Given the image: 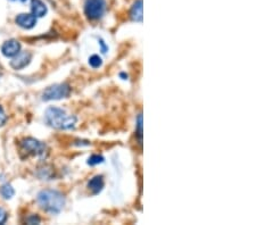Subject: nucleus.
Wrapping results in <instances>:
<instances>
[{
  "label": "nucleus",
  "mask_w": 256,
  "mask_h": 225,
  "mask_svg": "<svg viewBox=\"0 0 256 225\" xmlns=\"http://www.w3.org/2000/svg\"><path fill=\"white\" fill-rule=\"evenodd\" d=\"M45 119L47 124L58 130H71L77 125L78 119L74 115H68L64 109L58 107H49L46 110Z\"/></svg>",
  "instance_id": "nucleus-1"
},
{
  "label": "nucleus",
  "mask_w": 256,
  "mask_h": 225,
  "mask_svg": "<svg viewBox=\"0 0 256 225\" xmlns=\"http://www.w3.org/2000/svg\"><path fill=\"white\" fill-rule=\"evenodd\" d=\"M37 201L39 206L49 214H58L65 206L64 196L57 190H42L39 192Z\"/></svg>",
  "instance_id": "nucleus-2"
},
{
  "label": "nucleus",
  "mask_w": 256,
  "mask_h": 225,
  "mask_svg": "<svg viewBox=\"0 0 256 225\" xmlns=\"http://www.w3.org/2000/svg\"><path fill=\"white\" fill-rule=\"evenodd\" d=\"M21 147V152L27 157L33 156V157H39L40 159L46 158L47 156V147L43 142L37 140L34 138H25L21 141L20 144Z\"/></svg>",
  "instance_id": "nucleus-3"
},
{
  "label": "nucleus",
  "mask_w": 256,
  "mask_h": 225,
  "mask_svg": "<svg viewBox=\"0 0 256 225\" xmlns=\"http://www.w3.org/2000/svg\"><path fill=\"white\" fill-rule=\"evenodd\" d=\"M71 95V88L66 83L54 84L52 87H48L42 92L43 101H52V100H60L64 98H68Z\"/></svg>",
  "instance_id": "nucleus-4"
},
{
  "label": "nucleus",
  "mask_w": 256,
  "mask_h": 225,
  "mask_svg": "<svg viewBox=\"0 0 256 225\" xmlns=\"http://www.w3.org/2000/svg\"><path fill=\"white\" fill-rule=\"evenodd\" d=\"M106 10V0H85V13L91 21L102 19Z\"/></svg>",
  "instance_id": "nucleus-5"
},
{
  "label": "nucleus",
  "mask_w": 256,
  "mask_h": 225,
  "mask_svg": "<svg viewBox=\"0 0 256 225\" xmlns=\"http://www.w3.org/2000/svg\"><path fill=\"white\" fill-rule=\"evenodd\" d=\"M31 59H32L31 52L20 51L16 56L13 57L12 60H10V66L16 71L23 70L24 67H27L28 64H30Z\"/></svg>",
  "instance_id": "nucleus-6"
},
{
  "label": "nucleus",
  "mask_w": 256,
  "mask_h": 225,
  "mask_svg": "<svg viewBox=\"0 0 256 225\" xmlns=\"http://www.w3.org/2000/svg\"><path fill=\"white\" fill-rule=\"evenodd\" d=\"M21 51V44L15 39H10L3 42L1 46V52L5 57L8 58H13L14 56H16L17 53Z\"/></svg>",
  "instance_id": "nucleus-7"
},
{
  "label": "nucleus",
  "mask_w": 256,
  "mask_h": 225,
  "mask_svg": "<svg viewBox=\"0 0 256 225\" xmlns=\"http://www.w3.org/2000/svg\"><path fill=\"white\" fill-rule=\"evenodd\" d=\"M37 21L38 19L33 15V14H27V13L19 14L15 19L16 24L19 25L20 27L25 28V30H31V28H33L35 26V24H37Z\"/></svg>",
  "instance_id": "nucleus-8"
},
{
  "label": "nucleus",
  "mask_w": 256,
  "mask_h": 225,
  "mask_svg": "<svg viewBox=\"0 0 256 225\" xmlns=\"http://www.w3.org/2000/svg\"><path fill=\"white\" fill-rule=\"evenodd\" d=\"M31 10L32 14L39 19V17H43L48 12L46 3L41 1V0H31Z\"/></svg>",
  "instance_id": "nucleus-9"
},
{
  "label": "nucleus",
  "mask_w": 256,
  "mask_h": 225,
  "mask_svg": "<svg viewBox=\"0 0 256 225\" xmlns=\"http://www.w3.org/2000/svg\"><path fill=\"white\" fill-rule=\"evenodd\" d=\"M130 17L133 22H142V0H137L130 10Z\"/></svg>",
  "instance_id": "nucleus-10"
},
{
  "label": "nucleus",
  "mask_w": 256,
  "mask_h": 225,
  "mask_svg": "<svg viewBox=\"0 0 256 225\" xmlns=\"http://www.w3.org/2000/svg\"><path fill=\"white\" fill-rule=\"evenodd\" d=\"M104 188V177L102 175H96L93 176L88 183V189L93 195H98Z\"/></svg>",
  "instance_id": "nucleus-11"
},
{
  "label": "nucleus",
  "mask_w": 256,
  "mask_h": 225,
  "mask_svg": "<svg viewBox=\"0 0 256 225\" xmlns=\"http://www.w3.org/2000/svg\"><path fill=\"white\" fill-rule=\"evenodd\" d=\"M0 194H1L3 199H10L14 195H15V190H14L12 185L8 183H5L1 185V188H0Z\"/></svg>",
  "instance_id": "nucleus-12"
},
{
  "label": "nucleus",
  "mask_w": 256,
  "mask_h": 225,
  "mask_svg": "<svg viewBox=\"0 0 256 225\" xmlns=\"http://www.w3.org/2000/svg\"><path fill=\"white\" fill-rule=\"evenodd\" d=\"M137 138H138V141L139 144L142 145V114H139L138 115V119H137Z\"/></svg>",
  "instance_id": "nucleus-13"
},
{
  "label": "nucleus",
  "mask_w": 256,
  "mask_h": 225,
  "mask_svg": "<svg viewBox=\"0 0 256 225\" xmlns=\"http://www.w3.org/2000/svg\"><path fill=\"white\" fill-rule=\"evenodd\" d=\"M89 65L93 67V69H98L103 65V60L98 55H92L89 58Z\"/></svg>",
  "instance_id": "nucleus-14"
},
{
  "label": "nucleus",
  "mask_w": 256,
  "mask_h": 225,
  "mask_svg": "<svg viewBox=\"0 0 256 225\" xmlns=\"http://www.w3.org/2000/svg\"><path fill=\"white\" fill-rule=\"evenodd\" d=\"M104 160H105V158H104L103 156H100V155H92L91 157H89V159H88V165H90V166L98 165V164L104 163Z\"/></svg>",
  "instance_id": "nucleus-15"
},
{
  "label": "nucleus",
  "mask_w": 256,
  "mask_h": 225,
  "mask_svg": "<svg viewBox=\"0 0 256 225\" xmlns=\"http://www.w3.org/2000/svg\"><path fill=\"white\" fill-rule=\"evenodd\" d=\"M6 122H7V115L5 110L2 108V106L0 105V126H3V125L6 124Z\"/></svg>",
  "instance_id": "nucleus-16"
},
{
  "label": "nucleus",
  "mask_w": 256,
  "mask_h": 225,
  "mask_svg": "<svg viewBox=\"0 0 256 225\" xmlns=\"http://www.w3.org/2000/svg\"><path fill=\"white\" fill-rule=\"evenodd\" d=\"M40 222H41L40 217H38L37 215H30L27 219L28 224H39Z\"/></svg>",
  "instance_id": "nucleus-17"
},
{
  "label": "nucleus",
  "mask_w": 256,
  "mask_h": 225,
  "mask_svg": "<svg viewBox=\"0 0 256 225\" xmlns=\"http://www.w3.org/2000/svg\"><path fill=\"white\" fill-rule=\"evenodd\" d=\"M7 221V213L5 209H2L1 207H0V224H3L6 223Z\"/></svg>",
  "instance_id": "nucleus-18"
},
{
  "label": "nucleus",
  "mask_w": 256,
  "mask_h": 225,
  "mask_svg": "<svg viewBox=\"0 0 256 225\" xmlns=\"http://www.w3.org/2000/svg\"><path fill=\"white\" fill-rule=\"evenodd\" d=\"M98 44L100 46V51H102L103 53H106L107 50H108V47L105 44V41L103 40V39H98Z\"/></svg>",
  "instance_id": "nucleus-19"
},
{
  "label": "nucleus",
  "mask_w": 256,
  "mask_h": 225,
  "mask_svg": "<svg viewBox=\"0 0 256 225\" xmlns=\"http://www.w3.org/2000/svg\"><path fill=\"white\" fill-rule=\"evenodd\" d=\"M121 77H123V80H128V75H125L124 73H121L120 74Z\"/></svg>",
  "instance_id": "nucleus-20"
},
{
  "label": "nucleus",
  "mask_w": 256,
  "mask_h": 225,
  "mask_svg": "<svg viewBox=\"0 0 256 225\" xmlns=\"http://www.w3.org/2000/svg\"><path fill=\"white\" fill-rule=\"evenodd\" d=\"M22 1H25V0H22Z\"/></svg>",
  "instance_id": "nucleus-21"
}]
</instances>
